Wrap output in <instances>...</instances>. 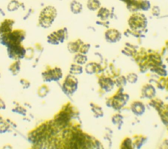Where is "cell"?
Instances as JSON below:
<instances>
[{
    "instance_id": "cell-1",
    "label": "cell",
    "mask_w": 168,
    "mask_h": 149,
    "mask_svg": "<svg viewBox=\"0 0 168 149\" xmlns=\"http://www.w3.org/2000/svg\"><path fill=\"white\" fill-rule=\"evenodd\" d=\"M42 77L43 81L46 82L58 81L62 78V71L60 68L56 67L43 72Z\"/></svg>"
},
{
    "instance_id": "cell-2",
    "label": "cell",
    "mask_w": 168,
    "mask_h": 149,
    "mask_svg": "<svg viewBox=\"0 0 168 149\" xmlns=\"http://www.w3.org/2000/svg\"><path fill=\"white\" fill-rule=\"evenodd\" d=\"M8 55L9 58L15 60H20L25 57L26 50L20 44L11 45L8 47Z\"/></svg>"
},
{
    "instance_id": "cell-3",
    "label": "cell",
    "mask_w": 168,
    "mask_h": 149,
    "mask_svg": "<svg viewBox=\"0 0 168 149\" xmlns=\"http://www.w3.org/2000/svg\"><path fill=\"white\" fill-rule=\"evenodd\" d=\"M14 21L12 20H5L1 24L0 27V33L1 34H7L10 33L12 31V27Z\"/></svg>"
},
{
    "instance_id": "cell-4",
    "label": "cell",
    "mask_w": 168,
    "mask_h": 149,
    "mask_svg": "<svg viewBox=\"0 0 168 149\" xmlns=\"http://www.w3.org/2000/svg\"><path fill=\"white\" fill-rule=\"evenodd\" d=\"M107 34L113 35V36L110 37L106 39V40L111 43H115L116 42L120 40L121 39V34L116 29H109L106 31Z\"/></svg>"
},
{
    "instance_id": "cell-5",
    "label": "cell",
    "mask_w": 168,
    "mask_h": 149,
    "mask_svg": "<svg viewBox=\"0 0 168 149\" xmlns=\"http://www.w3.org/2000/svg\"><path fill=\"white\" fill-rule=\"evenodd\" d=\"M55 19L47 16L41 15L39 16V24L40 26L45 29L49 28L51 26Z\"/></svg>"
},
{
    "instance_id": "cell-6",
    "label": "cell",
    "mask_w": 168,
    "mask_h": 149,
    "mask_svg": "<svg viewBox=\"0 0 168 149\" xmlns=\"http://www.w3.org/2000/svg\"><path fill=\"white\" fill-rule=\"evenodd\" d=\"M40 14L55 19L57 15V11L54 7L49 6L46 7L42 10Z\"/></svg>"
},
{
    "instance_id": "cell-7",
    "label": "cell",
    "mask_w": 168,
    "mask_h": 149,
    "mask_svg": "<svg viewBox=\"0 0 168 149\" xmlns=\"http://www.w3.org/2000/svg\"><path fill=\"white\" fill-rule=\"evenodd\" d=\"M83 42L81 40L79 39L76 42H69L68 44V50L71 53H75L79 50L80 46L83 44Z\"/></svg>"
},
{
    "instance_id": "cell-8",
    "label": "cell",
    "mask_w": 168,
    "mask_h": 149,
    "mask_svg": "<svg viewBox=\"0 0 168 149\" xmlns=\"http://www.w3.org/2000/svg\"><path fill=\"white\" fill-rule=\"evenodd\" d=\"M70 9L71 12L74 14H78L82 10V5L79 2L76 0H74L70 5Z\"/></svg>"
},
{
    "instance_id": "cell-9",
    "label": "cell",
    "mask_w": 168,
    "mask_h": 149,
    "mask_svg": "<svg viewBox=\"0 0 168 149\" xmlns=\"http://www.w3.org/2000/svg\"><path fill=\"white\" fill-rule=\"evenodd\" d=\"M56 35L59 41L61 43H63L65 40L68 38V32L66 28L64 29H61L56 31Z\"/></svg>"
},
{
    "instance_id": "cell-10",
    "label": "cell",
    "mask_w": 168,
    "mask_h": 149,
    "mask_svg": "<svg viewBox=\"0 0 168 149\" xmlns=\"http://www.w3.org/2000/svg\"><path fill=\"white\" fill-rule=\"evenodd\" d=\"M9 70L13 76H17L21 70V62L20 60H16L15 62L10 66Z\"/></svg>"
},
{
    "instance_id": "cell-11",
    "label": "cell",
    "mask_w": 168,
    "mask_h": 149,
    "mask_svg": "<svg viewBox=\"0 0 168 149\" xmlns=\"http://www.w3.org/2000/svg\"><path fill=\"white\" fill-rule=\"evenodd\" d=\"M110 12L108 9L106 8L101 7L99 9V11L98 12L97 17L100 18L102 21L106 20L110 17Z\"/></svg>"
},
{
    "instance_id": "cell-12",
    "label": "cell",
    "mask_w": 168,
    "mask_h": 149,
    "mask_svg": "<svg viewBox=\"0 0 168 149\" xmlns=\"http://www.w3.org/2000/svg\"><path fill=\"white\" fill-rule=\"evenodd\" d=\"M101 6V3L99 0H88L87 2V8L89 10L94 11L99 8Z\"/></svg>"
},
{
    "instance_id": "cell-13",
    "label": "cell",
    "mask_w": 168,
    "mask_h": 149,
    "mask_svg": "<svg viewBox=\"0 0 168 149\" xmlns=\"http://www.w3.org/2000/svg\"><path fill=\"white\" fill-rule=\"evenodd\" d=\"M47 42L52 45H58L59 44L60 42L59 41L56 35V31H54L47 36Z\"/></svg>"
},
{
    "instance_id": "cell-14",
    "label": "cell",
    "mask_w": 168,
    "mask_h": 149,
    "mask_svg": "<svg viewBox=\"0 0 168 149\" xmlns=\"http://www.w3.org/2000/svg\"><path fill=\"white\" fill-rule=\"evenodd\" d=\"M20 6V4L16 0H12L8 6V10L9 11H14L17 10Z\"/></svg>"
},
{
    "instance_id": "cell-15",
    "label": "cell",
    "mask_w": 168,
    "mask_h": 149,
    "mask_svg": "<svg viewBox=\"0 0 168 149\" xmlns=\"http://www.w3.org/2000/svg\"><path fill=\"white\" fill-rule=\"evenodd\" d=\"M138 2H139L140 9H141L144 11H147L150 9L151 5L149 1L142 0Z\"/></svg>"
},
{
    "instance_id": "cell-16",
    "label": "cell",
    "mask_w": 168,
    "mask_h": 149,
    "mask_svg": "<svg viewBox=\"0 0 168 149\" xmlns=\"http://www.w3.org/2000/svg\"><path fill=\"white\" fill-rule=\"evenodd\" d=\"M49 89L46 85H43L40 87L38 90V94L39 96L41 97H44L47 96L49 92Z\"/></svg>"
},
{
    "instance_id": "cell-17",
    "label": "cell",
    "mask_w": 168,
    "mask_h": 149,
    "mask_svg": "<svg viewBox=\"0 0 168 149\" xmlns=\"http://www.w3.org/2000/svg\"><path fill=\"white\" fill-rule=\"evenodd\" d=\"M12 112L14 113H17L19 115H23V116H26L27 110L25 108L21 106H17L14 109H12Z\"/></svg>"
},
{
    "instance_id": "cell-18",
    "label": "cell",
    "mask_w": 168,
    "mask_h": 149,
    "mask_svg": "<svg viewBox=\"0 0 168 149\" xmlns=\"http://www.w3.org/2000/svg\"><path fill=\"white\" fill-rule=\"evenodd\" d=\"M86 56L82 55V54H77L74 57V60L78 64H83L86 61Z\"/></svg>"
},
{
    "instance_id": "cell-19",
    "label": "cell",
    "mask_w": 168,
    "mask_h": 149,
    "mask_svg": "<svg viewBox=\"0 0 168 149\" xmlns=\"http://www.w3.org/2000/svg\"><path fill=\"white\" fill-rule=\"evenodd\" d=\"M10 126L8 123L4 122L3 121H0V133H5L8 131Z\"/></svg>"
},
{
    "instance_id": "cell-20",
    "label": "cell",
    "mask_w": 168,
    "mask_h": 149,
    "mask_svg": "<svg viewBox=\"0 0 168 149\" xmlns=\"http://www.w3.org/2000/svg\"><path fill=\"white\" fill-rule=\"evenodd\" d=\"M20 83L24 89H29L31 85L30 82L25 79H21L20 81Z\"/></svg>"
},
{
    "instance_id": "cell-21",
    "label": "cell",
    "mask_w": 168,
    "mask_h": 149,
    "mask_svg": "<svg viewBox=\"0 0 168 149\" xmlns=\"http://www.w3.org/2000/svg\"><path fill=\"white\" fill-rule=\"evenodd\" d=\"M81 68L79 66H76V65H72L71 68V72L74 74H78L80 73L81 71Z\"/></svg>"
},
{
    "instance_id": "cell-22",
    "label": "cell",
    "mask_w": 168,
    "mask_h": 149,
    "mask_svg": "<svg viewBox=\"0 0 168 149\" xmlns=\"http://www.w3.org/2000/svg\"><path fill=\"white\" fill-rule=\"evenodd\" d=\"M90 47V45L89 44L82 45L81 47H80V52L83 54H86L88 52Z\"/></svg>"
},
{
    "instance_id": "cell-23",
    "label": "cell",
    "mask_w": 168,
    "mask_h": 149,
    "mask_svg": "<svg viewBox=\"0 0 168 149\" xmlns=\"http://www.w3.org/2000/svg\"><path fill=\"white\" fill-rule=\"evenodd\" d=\"M160 9L159 7L157 6H155L153 7L152 9V13L153 16L158 17L160 14Z\"/></svg>"
},
{
    "instance_id": "cell-24",
    "label": "cell",
    "mask_w": 168,
    "mask_h": 149,
    "mask_svg": "<svg viewBox=\"0 0 168 149\" xmlns=\"http://www.w3.org/2000/svg\"><path fill=\"white\" fill-rule=\"evenodd\" d=\"M6 108V106L4 101L0 98V110H5Z\"/></svg>"
},
{
    "instance_id": "cell-25",
    "label": "cell",
    "mask_w": 168,
    "mask_h": 149,
    "mask_svg": "<svg viewBox=\"0 0 168 149\" xmlns=\"http://www.w3.org/2000/svg\"><path fill=\"white\" fill-rule=\"evenodd\" d=\"M31 11H32V10L31 9H29V13L28 14H27V15L25 16V17H24V19L26 20V19L28 18V17H29V15H30V14H31Z\"/></svg>"
},
{
    "instance_id": "cell-26",
    "label": "cell",
    "mask_w": 168,
    "mask_h": 149,
    "mask_svg": "<svg viewBox=\"0 0 168 149\" xmlns=\"http://www.w3.org/2000/svg\"><path fill=\"white\" fill-rule=\"evenodd\" d=\"M124 35H125L126 36L129 37L128 33L127 31H125V32H124Z\"/></svg>"
},
{
    "instance_id": "cell-27",
    "label": "cell",
    "mask_w": 168,
    "mask_h": 149,
    "mask_svg": "<svg viewBox=\"0 0 168 149\" xmlns=\"http://www.w3.org/2000/svg\"><path fill=\"white\" fill-rule=\"evenodd\" d=\"M0 78H1V73H0Z\"/></svg>"
}]
</instances>
